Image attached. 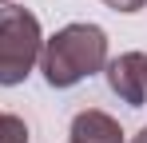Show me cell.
I'll return each instance as SVG.
<instances>
[{
	"instance_id": "obj_7",
	"label": "cell",
	"mask_w": 147,
	"mask_h": 143,
	"mask_svg": "<svg viewBox=\"0 0 147 143\" xmlns=\"http://www.w3.org/2000/svg\"><path fill=\"white\" fill-rule=\"evenodd\" d=\"M131 143H147V127L139 131V135H131Z\"/></svg>"
},
{
	"instance_id": "obj_3",
	"label": "cell",
	"mask_w": 147,
	"mask_h": 143,
	"mask_svg": "<svg viewBox=\"0 0 147 143\" xmlns=\"http://www.w3.org/2000/svg\"><path fill=\"white\" fill-rule=\"evenodd\" d=\"M107 92L127 107H143L147 103V80H143V52H119L115 60L103 64Z\"/></svg>"
},
{
	"instance_id": "obj_2",
	"label": "cell",
	"mask_w": 147,
	"mask_h": 143,
	"mask_svg": "<svg viewBox=\"0 0 147 143\" xmlns=\"http://www.w3.org/2000/svg\"><path fill=\"white\" fill-rule=\"evenodd\" d=\"M44 32L36 12L20 4H0V88H16L40 64Z\"/></svg>"
},
{
	"instance_id": "obj_1",
	"label": "cell",
	"mask_w": 147,
	"mask_h": 143,
	"mask_svg": "<svg viewBox=\"0 0 147 143\" xmlns=\"http://www.w3.org/2000/svg\"><path fill=\"white\" fill-rule=\"evenodd\" d=\"M103 64H107V32L99 24L76 20V24H64L56 36L44 40L36 68L44 72L48 88L68 92L76 84H84L88 76L103 72Z\"/></svg>"
},
{
	"instance_id": "obj_8",
	"label": "cell",
	"mask_w": 147,
	"mask_h": 143,
	"mask_svg": "<svg viewBox=\"0 0 147 143\" xmlns=\"http://www.w3.org/2000/svg\"><path fill=\"white\" fill-rule=\"evenodd\" d=\"M143 80H147V52H143Z\"/></svg>"
},
{
	"instance_id": "obj_6",
	"label": "cell",
	"mask_w": 147,
	"mask_h": 143,
	"mask_svg": "<svg viewBox=\"0 0 147 143\" xmlns=\"http://www.w3.org/2000/svg\"><path fill=\"white\" fill-rule=\"evenodd\" d=\"M103 4H107L111 12H139L147 0H103Z\"/></svg>"
},
{
	"instance_id": "obj_5",
	"label": "cell",
	"mask_w": 147,
	"mask_h": 143,
	"mask_svg": "<svg viewBox=\"0 0 147 143\" xmlns=\"http://www.w3.org/2000/svg\"><path fill=\"white\" fill-rule=\"evenodd\" d=\"M28 123L12 111H0V143H28Z\"/></svg>"
},
{
	"instance_id": "obj_4",
	"label": "cell",
	"mask_w": 147,
	"mask_h": 143,
	"mask_svg": "<svg viewBox=\"0 0 147 143\" xmlns=\"http://www.w3.org/2000/svg\"><path fill=\"white\" fill-rule=\"evenodd\" d=\"M72 143H123V127L115 115L99 107H84L72 115Z\"/></svg>"
},
{
	"instance_id": "obj_9",
	"label": "cell",
	"mask_w": 147,
	"mask_h": 143,
	"mask_svg": "<svg viewBox=\"0 0 147 143\" xmlns=\"http://www.w3.org/2000/svg\"><path fill=\"white\" fill-rule=\"evenodd\" d=\"M0 4H12V0H0Z\"/></svg>"
}]
</instances>
